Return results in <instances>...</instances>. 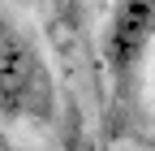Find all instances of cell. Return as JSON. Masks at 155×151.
Here are the masks:
<instances>
[{"label":"cell","mask_w":155,"mask_h":151,"mask_svg":"<svg viewBox=\"0 0 155 151\" xmlns=\"http://www.w3.org/2000/svg\"><path fill=\"white\" fill-rule=\"evenodd\" d=\"M151 43H155V0H112L99 52H104V65L112 73L116 91H125L134 82Z\"/></svg>","instance_id":"2"},{"label":"cell","mask_w":155,"mask_h":151,"mask_svg":"<svg viewBox=\"0 0 155 151\" xmlns=\"http://www.w3.org/2000/svg\"><path fill=\"white\" fill-rule=\"evenodd\" d=\"M0 117L5 121H52L56 78L35 35L0 9Z\"/></svg>","instance_id":"1"},{"label":"cell","mask_w":155,"mask_h":151,"mask_svg":"<svg viewBox=\"0 0 155 151\" xmlns=\"http://www.w3.org/2000/svg\"><path fill=\"white\" fill-rule=\"evenodd\" d=\"M65 151H104V147H99V143H95V138H91V134H73V138H69V147H65Z\"/></svg>","instance_id":"3"}]
</instances>
